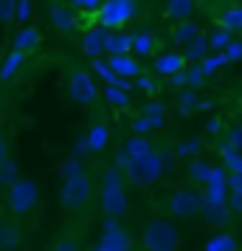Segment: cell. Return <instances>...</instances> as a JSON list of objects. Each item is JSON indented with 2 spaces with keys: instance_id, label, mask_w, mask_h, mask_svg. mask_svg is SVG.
Segmentation results:
<instances>
[{
  "instance_id": "23",
  "label": "cell",
  "mask_w": 242,
  "mask_h": 251,
  "mask_svg": "<svg viewBox=\"0 0 242 251\" xmlns=\"http://www.w3.org/2000/svg\"><path fill=\"white\" fill-rule=\"evenodd\" d=\"M217 25H222V28L231 31L234 37L242 34V6H231V9H225V12H220Z\"/></svg>"
},
{
  "instance_id": "12",
  "label": "cell",
  "mask_w": 242,
  "mask_h": 251,
  "mask_svg": "<svg viewBox=\"0 0 242 251\" xmlns=\"http://www.w3.org/2000/svg\"><path fill=\"white\" fill-rule=\"evenodd\" d=\"M104 37H107V28H90V31H85L82 34V40H79V51L85 54V57H90V59H96V57H102L104 54Z\"/></svg>"
},
{
  "instance_id": "48",
  "label": "cell",
  "mask_w": 242,
  "mask_h": 251,
  "mask_svg": "<svg viewBox=\"0 0 242 251\" xmlns=\"http://www.w3.org/2000/svg\"><path fill=\"white\" fill-rule=\"evenodd\" d=\"M9 158V141H6V136H3V130H0V161Z\"/></svg>"
},
{
  "instance_id": "15",
  "label": "cell",
  "mask_w": 242,
  "mask_h": 251,
  "mask_svg": "<svg viewBox=\"0 0 242 251\" xmlns=\"http://www.w3.org/2000/svg\"><path fill=\"white\" fill-rule=\"evenodd\" d=\"M23 243V228L17 220H0V251H17Z\"/></svg>"
},
{
  "instance_id": "39",
  "label": "cell",
  "mask_w": 242,
  "mask_h": 251,
  "mask_svg": "<svg viewBox=\"0 0 242 251\" xmlns=\"http://www.w3.org/2000/svg\"><path fill=\"white\" fill-rule=\"evenodd\" d=\"M14 20V0H0V25H9Z\"/></svg>"
},
{
  "instance_id": "27",
  "label": "cell",
  "mask_w": 242,
  "mask_h": 251,
  "mask_svg": "<svg viewBox=\"0 0 242 251\" xmlns=\"http://www.w3.org/2000/svg\"><path fill=\"white\" fill-rule=\"evenodd\" d=\"M177 107H180V113H192V110H206L211 104H208L206 99H200L195 91H183L180 99H177Z\"/></svg>"
},
{
  "instance_id": "30",
  "label": "cell",
  "mask_w": 242,
  "mask_h": 251,
  "mask_svg": "<svg viewBox=\"0 0 242 251\" xmlns=\"http://www.w3.org/2000/svg\"><path fill=\"white\" fill-rule=\"evenodd\" d=\"M206 40H208V51H222V48L234 40V34H231V31H225L222 25H217L211 34H206Z\"/></svg>"
},
{
  "instance_id": "11",
  "label": "cell",
  "mask_w": 242,
  "mask_h": 251,
  "mask_svg": "<svg viewBox=\"0 0 242 251\" xmlns=\"http://www.w3.org/2000/svg\"><path fill=\"white\" fill-rule=\"evenodd\" d=\"M186 65H189V62H186V57L180 54V51H166V54H158V57H155V62H152L155 74H158V76H163V79H169L172 74L183 71Z\"/></svg>"
},
{
  "instance_id": "9",
  "label": "cell",
  "mask_w": 242,
  "mask_h": 251,
  "mask_svg": "<svg viewBox=\"0 0 242 251\" xmlns=\"http://www.w3.org/2000/svg\"><path fill=\"white\" fill-rule=\"evenodd\" d=\"M107 65L113 68L115 76H121V79H135L141 76V62L138 57H132V54H113V57H107Z\"/></svg>"
},
{
  "instance_id": "44",
  "label": "cell",
  "mask_w": 242,
  "mask_h": 251,
  "mask_svg": "<svg viewBox=\"0 0 242 251\" xmlns=\"http://www.w3.org/2000/svg\"><path fill=\"white\" fill-rule=\"evenodd\" d=\"M186 79H189V88H203V79H206V76H203V74H200V68H189L186 71Z\"/></svg>"
},
{
  "instance_id": "34",
  "label": "cell",
  "mask_w": 242,
  "mask_h": 251,
  "mask_svg": "<svg viewBox=\"0 0 242 251\" xmlns=\"http://www.w3.org/2000/svg\"><path fill=\"white\" fill-rule=\"evenodd\" d=\"M31 12H34V3L31 0H14V20L17 23H31Z\"/></svg>"
},
{
  "instance_id": "20",
  "label": "cell",
  "mask_w": 242,
  "mask_h": 251,
  "mask_svg": "<svg viewBox=\"0 0 242 251\" xmlns=\"http://www.w3.org/2000/svg\"><path fill=\"white\" fill-rule=\"evenodd\" d=\"M192 12H195V0H166V6H163V17L172 23L192 17Z\"/></svg>"
},
{
  "instance_id": "46",
  "label": "cell",
  "mask_w": 242,
  "mask_h": 251,
  "mask_svg": "<svg viewBox=\"0 0 242 251\" xmlns=\"http://www.w3.org/2000/svg\"><path fill=\"white\" fill-rule=\"evenodd\" d=\"M70 155H76V158H85V155H90V150H88V141H85V136L73 144V152Z\"/></svg>"
},
{
  "instance_id": "1",
  "label": "cell",
  "mask_w": 242,
  "mask_h": 251,
  "mask_svg": "<svg viewBox=\"0 0 242 251\" xmlns=\"http://www.w3.org/2000/svg\"><path fill=\"white\" fill-rule=\"evenodd\" d=\"M121 175L124 172L113 164L102 172V186H99V209L104 212V217H113V220L130 212V192L121 181Z\"/></svg>"
},
{
  "instance_id": "40",
  "label": "cell",
  "mask_w": 242,
  "mask_h": 251,
  "mask_svg": "<svg viewBox=\"0 0 242 251\" xmlns=\"http://www.w3.org/2000/svg\"><path fill=\"white\" fill-rule=\"evenodd\" d=\"M102 0H68V6L73 12H96Z\"/></svg>"
},
{
  "instance_id": "8",
  "label": "cell",
  "mask_w": 242,
  "mask_h": 251,
  "mask_svg": "<svg viewBox=\"0 0 242 251\" xmlns=\"http://www.w3.org/2000/svg\"><path fill=\"white\" fill-rule=\"evenodd\" d=\"M203 209V192L197 189H175L169 198V212L175 217H192Z\"/></svg>"
},
{
  "instance_id": "2",
  "label": "cell",
  "mask_w": 242,
  "mask_h": 251,
  "mask_svg": "<svg viewBox=\"0 0 242 251\" xmlns=\"http://www.w3.org/2000/svg\"><path fill=\"white\" fill-rule=\"evenodd\" d=\"M115 167L124 172L135 186H152V183H158L163 178L166 161H163V155L158 150H152L150 155H144V158H138V161H130L124 152H118V155H115Z\"/></svg>"
},
{
  "instance_id": "18",
  "label": "cell",
  "mask_w": 242,
  "mask_h": 251,
  "mask_svg": "<svg viewBox=\"0 0 242 251\" xmlns=\"http://www.w3.org/2000/svg\"><path fill=\"white\" fill-rule=\"evenodd\" d=\"M200 34V25L192 20V17H186V20H177V23L172 25V31H169V40H172L175 46H186L192 37Z\"/></svg>"
},
{
  "instance_id": "31",
  "label": "cell",
  "mask_w": 242,
  "mask_h": 251,
  "mask_svg": "<svg viewBox=\"0 0 242 251\" xmlns=\"http://www.w3.org/2000/svg\"><path fill=\"white\" fill-rule=\"evenodd\" d=\"M20 178V167H17V161L14 158H6V161H0V186L6 189L12 181H17Z\"/></svg>"
},
{
  "instance_id": "29",
  "label": "cell",
  "mask_w": 242,
  "mask_h": 251,
  "mask_svg": "<svg viewBox=\"0 0 242 251\" xmlns=\"http://www.w3.org/2000/svg\"><path fill=\"white\" fill-rule=\"evenodd\" d=\"M208 170H211L208 161L195 158V161H189V167H186V178H189V183H203L208 178Z\"/></svg>"
},
{
  "instance_id": "38",
  "label": "cell",
  "mask_w": 242,
  "mask_h": 251,
  "mask_svg": "<svg viewBox=\"0 0 242 251\" xmlns=\"http://www.w3.org/2000/svg\"><path fill=\"white\" fill-rule=\"evenodd\" d=\"M222 54L228 57V62H240L242 59V40H231L228 46L222 48Z\"/></svg>"
},
{
  "instance_id": "22",
  "label": "cell",
  "mask_w": 242,
  "mask_h": 251,
  "mask_svg": "<svg viewBox=\"0 0 242 251\" xmlns=\"http://www.w3.org/2000/svg\"><path fill=\"white\" fill-rule=\"evenodd\" d=\"M180 54L186 57V62H200V59L208 54V40H206V34L200 31L197 37H192V40L183 46V51H180Z\"/></svg>"
},
{
  "instance_id": "13",
  "label": "cell",
  "mask_w": 242,
  "mask_h": 251,
  "mask_svg": "<svg viewBox=\"0 0 242 251\" xmlns=\"http://www.w3.org/2000/svg\"><path fill=\"white\" fill-rule=\"evenodd\" d=\"M110 133H113V130L104 125V122H93V125L88 127L85 141H88L90 155H99V152H104V150H107V144H110Z\"/></svg>"
},
{
  "instance_id": "26",
  "label": "cell",
  "mask_w": 242,
  "mask_h": 251,
  "mask_svg": "<svg viewBox=\"0 0 242 251\" xmlns=\"http://www.w3.org/2000/svg\"><path fill=\"white\" fill-rule=\"evenodd\" d=\"M203 251H240V243L231 237V234H211L206 240Z\"/></svg>"
},
{
  "instance_id": "37",
  "label": "cell",
  "mask_w": 242,
  "mask_h": 251,
  "mask_svg": "<svg viewBox=\"0 0 242 251\" xmlns=\"http://www.w3.org/2000/svg\"><path fill=\"white\" fill-rule=\"evenodd\" d=\"M135 85H138V91L144 93V96H147V99H152V96H158V85H155V82L150 79V76H135Z\"/></svg>"
},
{
  "instance_id": "36",
  "label": "cell",
  "mask_w": 242,
  "mask_h": 251,
  "mask_svg": "<svg viewBox=\"0 0 242 251\" xmlns=\"http://www.w3.org/2000/svg\"><path fill=\"white\" fill-rule=\"evenodd\" d=\"M130 130H132V133H138V136H150L155 127H152V122L147 119V116H135V119L130 122Z\"/></svg>"
},
{
  "instance_id": "49",
  "label": "cell",
  "mask_w": 242,
  "mask_h": 251,
  "mask_svg": "<svg viewBox=\"0 0 242 251\" xmlns=\"http://www.w3.org/2000/svg\"><path fill=\"white\" fill-rule=\"evenodd\" d=\"M93 251H127V249H115V246H107V243H96Z\"/></svg>"
},
{
  "instance_id": "24",
  "label": "cell",
  "mask_w": 242,
  "mask_h": 251,
  "mask_svg": "<svg viewBox=\"0 0 242 251\" xmlns=\"http://www.w3.org/2000/svg\"><path fill=\"white\" fill-rule=\"evenodd\" d=\"M225 65H228V57H225L222 51H208L206 57L197 62V68H200L203 76H211V74H217V71L225 68Z\"/></svg>"
},
{
  "instance_id": "5",
  "label": "cell",
  "mask_w": 242,
  "mask_h": 251,
  "mask_svg": "<svg viewBox=\"0 0 242 251\" xmlns=\"http://www.w3.org/2000/svg\"><path fill=\"white\" fill-rule=\"evenodd\" d=\"M96 195V186L88 178V172H79L73 178H65L62 181V189H59V206L65 212H82L85 206L93 201Z\"/></svg>"
},
{
  "instance_id": "10",
  "label": "cell",
  "mask_w": 242,
  "mask_h": 251,
  "mask_svg": "<svg viewBox=\"0 0 242 251\" xmlns=\"http://www.w3.org/2000/svg\"><path fill=\"white\" fill-rule=\"evenodd\" d=\"M40 46H43V31H40L37 25H31V23H25L23 28L14 34V40H12V48L23 51L25 57H28V54H34Z\"/></svg>"
},
{
  "instance_id": "42",
  "label": "cell",
  "mask_w": 242,
  "mask_h": 251,
  "mask_svg": "<svg viewBox=\"0 0 242 251\" xmlns=\"http://www.w3.org/2000/svg\"><path fill=\"white\" fill-rule=\"evenodd\" d=\"M228 144L237 152H242V125H231V130H228Z\"/></svg>"
},
{
  "instance_id": "47",
  "label": "cell",
  "mask_w": 242,
  "mask_h": 251,
  "mask_svg": "<svg viewBox=\"0 0 242 251\" xmlns=\"http://www.w3.org/2000/svg\"><path fill=\"white\" fill-rule=\"evenodd\" d=\"M220 119H214V116H211V119H206V125H203V130H206V136H217L220 133Z\"/></svg>"
},
{
  "instance_id": "32",
  "label": "cell",
  "mask_w": 242,
  "mask_h": 251,
  "mask_svg": "<svg viewBox=\"0 0 242 251\" xmlns=\"http://www.w3.org/2000/svg\"><path fill=\"white\" fill-rule=\"evenodd\" d=\"M200 212H203L206 220L208 223H214V226H222V223H228L231 220V212L225 209V206H203Z\"/></svg>"
},
{
  "instance_id": "33",
  "label": "cell",
  "mask_w": 242,
  "mask_h": 251,
  "mask_svg": "<svg viewBox=\"0 0 242 251\" xmlns=\"http://www.w3.org/2000/svg\"><path fill=\"white\" fill-rule=\"evenodd\" d=\"M79 172H85V167H82V158H76V155H68V158L59 164V178H62V181L79 175Z\"/></svg>"
},
{
  "instance_id": "3",
  "label": "cell",
  "mask_w": 242,
  "mask_h": 251,
  "mask_svg": "<svg viewBox=\"0 0 242 251\" xmlns=\"http://www.w3.org/2000/svg\"><path fill=\"white\" fill-rule=\"evenodd\" d=\"M180 231L166 217H150L141 228V249L144 251H177Z\"/></svg>"
},
{
  "instance_id": "25",
  "label": "cell",
  "mask_w": 242,
  "mask_h": 251,
  "mask_svg": "<svg viewBox=\"0 0 242 251\" xmlns=\"http://www.w3.org/2000/svg\"><path fill=\"white\" fill-rule=\"evenodd\" d=\"M104 102L115 107V110H127L130 107V91L118 88V85H104Z\"/></svg>"
},
{
  "instance_id": "45",
  "label": "cell",
  "mask_w": 242,
  "mask_h": 251,
  "mask_svg": "<svg viewBox=\"0 0 242 251\" xmlns=\"http://www.w3.org/2000/svg\"><path fill=\"white\" fill-rule=\"evenodd\" d=\"M228 192H242V175H237V172H228Z\"/></svg>"
},
{
  "instance_id": "4",
  "label": "cell",
  "mask_w": 242,
  "mask_h": 251,
  "mask_svg": "<svg viewBox=\"0 0 242 251\" xmlns=\"http://www.w3.org/2000/svg\"><path fill=\"white\" fill-rule=\"evenodd\" d=\"M40 203V183L34 178H17L6 186V209L12 215H31Z\"/></svg>"
},
{
  "instance_id": "17",
  "label": "cell",
  "mask_w": 242,
  "mask_h": 251,
  "mask_svg": "<svg viewBox=\"0 0 242 251\" xmlns=\"http://www.w3.org/2000/svg\"><path fill=\"white\" fill-rule=\"evenodd\" d=\"M23 65H25V54H23V51H17V48H12V51L3 57V62H0V82L14 79V76L20 74Z\"/></svg>"
},
{
  "instance_id": "6",
  "label": "cell",
  "mask_w": 242,
  "mask_h": 251,
  "mask_svg": "<svg viewBox=\"0 0 242 251\" xmlns=\"http://www.w3.org/2000/svg\"><path fill=\"white\" fill-rule=\"evenodd\" d=\"M96 20L107 31H121L132 20V0H102L96 9Z\"/></svg>"
},
{
  "instance_id": "14",
  "label": "cell",
  "mask_w": 242,
  "mask_h": 251,
  "mask_svg": "<svg viewBox=\"0 0 242 251\" xmlns=\"http://www.w3.org/2000/svg\"><path fill=\"white\" fill-rule=\"evenodd\" d=\"M48 17H51V25H54L57 31H62V34L76 31V25H79V17H76V12H73L70 6H54V9L48 12Z\"/></svg>"
},
{
  "instance_id": "35",
  "label": "cell",
  "mask_w": 242,
  "mask_h": 251,
  "mask_svg": "<svg viewBox=\"0 0 242 251\" xmlns=\"http://www.w3.org/2000/svg\"><path fill=\"white\" fill-rule=\"evenodd\" d=\"M200 147H203V141H200V138H189V141H180V144L175 147V152H177L180 158H192V155L200 152Z\"/></svg>"
},
{
  "instance_id": "43",
  "label": "cell",
  "mask_w": 242,
  "mask_h": 251,
  "mask_svg": "<svg viewBox=\"0 0 242 251\" xmlns=\"http://www.w3.org/2000/svg\"><path fill=\"white\" fill-rule=\"evenodd\" d=\"M51 251H79V243H76L73 237H62V240L54 243V249Z\"/></svg>"
},
{
  "instance_id": "19",
  "label": "cell",
  "mask_w": 242,
  "mask_h": 251,
  "mask_svg": "<svg viewBox=\"0 0 242 251\" xmlns=\"http://www.w3.org/2000/svg\"><path fill=\"white\" fill-rule=\"evenodd\" d=\"M152 51H155V37L150 31L130 34V54L132 57H152Z\"/></svg>"
},
{
  "instance_id": "7",
  "label": "cell",
  "mask_w": 242,
  "mask_h": 251,
  "mask_svg": "<svg viewBox=\"0 0 242 251\" xmlns=\"http://www.w3.org/2000/svg\"><path fill=\"white\" fill-rule=\"evenodd\" d=\"M68 96L76 104H82V107H90V104L99 99V88H96V79H93L90 71H85V68L70 71V76H68Z\"/></svg>"
},
{
  "instance_id": "16",
  "label": "cell",
  "mask_w": 242,
  "mask_h": 251,
  "mask_svg": "<svg viewBox=\"0 0 242 251\" xmlns=\"http://www.w3.org/2000/svg\"><path fill=\"white\" fill-rule=\"evenodd\" d=\"M152 150H155V144L150 141V136H138V133H132V136L124 141V155H127L130 161L144 158V155H150Z\"/></svg>"
},
{
  "instance_id": "21",
  "label": "cell",
  "mask_w": 242,
  "mask_h": 251,
  "mask_svg": "<svg viewBox=\"0 0 242 251\" xmlns=\"http://www.w3.org/2000/svg\"><path fill=\"white\" fill-rule=\"evenodd\" d=\"M130 51V34L121 28V31H107L104 37V54L113 57V54H127Z\"/></svg>"
},
{
  "instance_id": "41",
  "label": "cell",
  "mask_w": 242,
  "mask_h": 251,
  "mask_svg": "<svg viewBox=\"0 0 242 251\" xmlns=\"http://www.w3.org/2000/svg\"><path fill=\"white\" fill-rule=\"evenodd\" d=\"M225 209L231 215H242V192H228L225 198Z\"/></svg>"
},
{
  "instance_id": "28",
  "label": "cell",
  "mask_w": 242,
  "mask_h": 251,
  "mask_svg": "<svg viewBox=\"0 0 242 251\" xmlns=\"http://www.w3.org/2000/svg\"><path fill=\"white\" fill-rule=\"evenodd\" d=\"M141 116H147L152 122V127H163V122H166V116H163V104L152 96V99H147L144 102V107H141Z\"/></svg>"
}]
</instances>
